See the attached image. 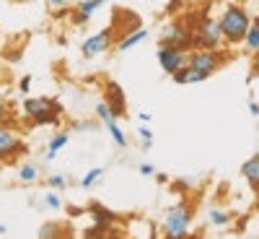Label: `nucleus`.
<instances>
[{
	"label": "nucleus",
	"mask_w": 259,
	"mask_h": 239,
	"mask_svg": "<svg viewBox=\"0 0 259 239\" xmlns=\"http://www.w3.org/2000/svg\"><path fill=\"white\" fill-rule=\"evenodd\" d=\"M251 24V16L246 13V8L241 6H233L228 3L218 18V26H221V34H223V42H228V45H239V42L244 39L246 29Z\"/></svg>",
	"instance_id": "1"
},
{
	"label": "nucleus",
	"mask_w": 259,
	"mask_h": 239,
	"mask_svg": "<svg viewBox=\"0 0 259 239\" xmlns=\"http://www.w3.org/2000/svg\"><path fill=\"white\" fill-rule=\"evenodd\" d=\"M207 13H210V8L205 6L200 11L197 24L192 29V50H221V45H223L218 18H210Z\"/></svg>",
	"instance_id": "2"
},
{
	"label": "nucleus",
	"mask_w": 259,
	"mask_h": 239,
	"mask_svg": "<svg viewBox=\"0 0 259 239\" xmlns=\"http://www.w3.org/2000/svg\"><path fill=\"white\" fill-rule=\"evenodd\" d=\"M226 60L228 55H223L221 50H189L187 52V65L200 71L202 76H212L218 68H223Z\"/></svg>",
	"instance_id": "3"
},
{
	"label": "nucleus",
	"mask_w": 259,
	"mask_h": 239,
	"mask_svg": "<svg viewBox=\"0 0 259 239\" xmlns=\"http://www.w3.org/2000/svg\"><path fill=\"white\" fill-rule=\"evenodd\" d=\"M192 224V208L189 206H177V208H171L166 213V219H163V236L168 239H184L189 236L187 229Z\"/></svg>",
	"instance_id": "4"
},
{
	"label": "nucleus",
	"mask_w": 259,
	"mask_h": 239,
	"mask_svg": "<svg viewBox=\"0 0 259 239\" xmlns=\"http://www.w3.org/2000/svg\"><path fill=\"white\" fill-rule=\"evenodd\" d=\"M161 45H166V47H177L179 52H189V50H192V31L182 24V21L166 24L163 31H161Z\"/></svg>",
	"instance_id": "5"
},
{
	"label": "nucleus",
	"mask_w": 259,
	"mask_h": 239,
	"mask_svg": "<svg viewBox=\"0 0 259 239\" xmlns=\"http://www.w3.org/2000/svg\"><path fill=\"white\" fill-rule=\"evenodd\" d=\"M89 213H91V219H94V226L85 231V236H101V231H109V226L117 221V213L109 211V208H104L101 203H91L89 206Z\"/></svg>",
	"instance_id": "6"
},
{
	"label": "nucleus",
	"mask_w": 259,
	"mask_h": 239,
	"mask_svg": "<svg viewBox=\"0 0 259 239\" xmlns=\"http://www.w3.org/2000/svg\"><path fill=\"white\" fill-rule=\"evenodd\" d=\"M24 151H26L24 141H21L13 130H8L6 122H0V161L13 159L16 154H24Z\"/></svg>",
	"instance_id": "7"
},
{
	"label": "nucleus",
	"mask_w": 259,
	"mask_h": 239,
	"mask_svg": "<svg viewBox=\"0 0 259 239\" xmlns=\"http://www.w3.org/2000/svg\"><path fill=\"white\" fill-rule=\"evenodd\" d=\"M112 26H106V29H101V31H96L94 37H89L83 42V47H80V52H83V57H96V55H101V52H106L112 47Z\"/></svg>",
	"instance_id": "8"
},
{
	"label": "nucleus",
	"mask_w": 259,
	"mask_h": 239,
	"mask_svg": "<svg viewBox=\"0 0 259 239\" xmlns=\"http://www.w3.org/2000/svg\"><path fill=\"white\" fill-rule=\"evenodd\" d=\"M156 57H158V62H161V68L171 76V73H177L182 65L187 62V52H179L177 47H166V45H161L158 47V52H156Z\"/></svg>",
	"instance_id": "9"
},
{
	"label": "nucleus",
	"mask_w": 259,
	"mask_h": 239,
	"mask_svg": "<svg viewBox=\"0 0 259 239\" xmlns=\"http://www.w3.org/2000/svg\"><path fill=\"white\" fill-rule=\"evenodd\" d=\"M143 24H140V16L138 13H133V11H114V16H112V31H117V34H130V31H135V29H140Z\"/></svg>",
	"instance_id": "10"
},
{
	"label": "nucleus",
	"mask_w": 259,
	"mask_h": 239,
	"mask_svg": "<svg viewBox=\"0 0 259 239\" xmlns=\"http://www.w3.org/2000/svg\"><path fill=\"white\" fill-rule=\"evenodd\" d=\"M104 104L112 110V115H114V117H122V115L127 112L124 91H122V86H119V83H114V81L106 83V101H104Z\"/></svg>",
	"instance_id": "11"
},
{
	"label": "nucleus",
	"mask_w": 259,
	"mask_h": 239,
	"mask_svg": "<svg viewBox=\"0 0 259 239\" xmlns=\"http://www.w3.org/2000/svg\"><path fill=\"white\" fill-rule=\"evenodd\" d=\"M104 6V0H80V3L75 6V13H73V21L78 26H83V24H89L91 21V16L99 11Z\"/></svg>",
	"instance_id": "12"
},
{
	"label": "nucleus",
	"mask_w": 259,
	"mask_h": 239,
	"mask_svg": "<svg viewBox=\"0 0 259 239\" xmlns=\"http://www.w3.org/2000/svg\"><path fill=\"white\" fill-rule=\"evenodd\" d=\"M47 110H52V101L47 96H31V99L24 101V115L31 117V120L36 115H41V112H47Z\"/></svg>",
	"instance_id": "13"
},
{
	"label": "nucleus",
	"mask_w": 259,
	"mask_h": 239,
	"mask_svg": "<svg viewBox=\"0 0 259 239\" xmlns=\"http://www.w3.org/2000/svg\"><path fill=\"white\" fill-rule=\"evenodd\" d=\"M148 37V31L140 26V29H135V31H130V34H124V37H119V42H117V52H127V50H133V47H138L140 42Z\"/></svg>",
	"instance_id": "14"
},
{
	"label": "nucleus",
	"mask_w": 259,
	"mask_h": 239,
	"mask_svg": "<svg viewBox=\"0 0 259 239\" xmlns=\"http://www.w3.org/2000/svg\"><path fill=\"white\" fill-rule=\"evenodd\" d=\"M241 175L246 177V182H249V187H251V190H256V187H259V156H256V154H254L251 159H246V161H244Z\"/></svg>",
	"instance_id": "15"
},
{
	"label": "nucleus",
	"mask_w": 259,
	"mask_h": 239,
	"mask_svg": "<svg viewBox=\"0 0 259 239\" xmlns=\"http://www.w3.org/2000/svg\"><path fill=\"white\" fill-rule=\"evenodd\" d=\"M171 78H174L177 83H200V81H205L207 76H202L200 71L189 68V65L184 62V65H182V68H179L177 73H171Z\"/></svg>",
	"instance_id": "16"
},
{
	"label": "nucleus",
	"mask_w": 259,
	"mask_h": 239,
	"mask_svg": "<svg viewBox=\"0 0 259 239\" xmlns=\"http://www.w3.org/2000/svg\"><path fill=\"white\" fill-rule=\"evenodd\" d=\"M68 141H70V135H68V133H57V135L50 141V146H47V154H45V159H47V161H52V159L57 156V151H60L62 146H68Z\"/></svg>",
	"instance_id": "17"
},
{
	"label": "nucleus",
	"mask_w": 259,
	"mask_h": 239,
	"mask_svg": "<svg viewBox=\"0 0 259 239\" xmlns=\"http://www.w3.org/2000/svg\"><path fill=\"white\" fill-rule=\"evenodd\" d=\"M241 42H246V50L249 52H256L259 50V24H256V21H251V24H249V29H246V34H244Z\"/></svg>",
	"instance_id": "18"
},
{
	"label": "nucleus",
	"mask_w": 259,
	"mask_h": 239,
	"mask_svg": "<svg viewBox=\"0 0 259 239\" xmlns=\"http://www.w3.org/2000/svg\"><path fill=\"white\" fill-rule=\"evenodd\" d=\"M18 180H21V182H34V180H39V169H36V166H31V164L21 166V172H18Z\"/></svg>",
	"instance_id": "19"
},
{
	"label": "nucleus",
	"mask_w": 259,
	"mask_h": 239,
	"mask_svg": "<svg viewBox=\"0 0 259 239\" xmlns=\"http://www.w3.org/2000/svg\"><path fill=\"white\" fill-rule=\"evenodd\" d=\"M231 221V216L226 213V211H221V208H212L210 211V224H215V226H226Z\"/></svg>",
	"instance_id": "20"
},
{
	"label": "nucleus",
	"mask_w": 259,
	"mask_h": 239,
	"mask_svg": "<svg viewBox=\"0 0 259 239\" xmlns=\"http://www.w3.org/2000/svg\"><path fill=\"white\" fill-rule=\"evenodd\" d=\"M101 175H104V169H99V166H96V169H91V172H85V177L80 180V185H83L85 190H89V187H94V182H99V180H101Z\"/></svg>",
	"instance_id": "21"
},
{
	"label": "nucleus",
	"mask_w": 259,
	"mask_h": 239,
	"mask_svg": "<svg viewBox=\"0 0 259 239\" xmlns=\"http://www.w3.org/2000/svg\"><path fill=\"white\" fill-rule=\"evenodd\" d=\"M57 231H60V229H57L55 224H45V226L39 229V236H57Z\"/></svg>",
	"instance_id": "22"
},
{
	"label": "nucleus",
	"mask_w": 259,
	"mask_h": 239,
	"mask_svg": "<svg viewBox=\"0 0 259 239\" xmlns=\"http://www.w3.org/2000/svg\"><path fill=\"white\" fill-rule=\"evenodd\" d=\"M50 185L60 190V187H65V177H62V175H52V177H50Z\"/></svg>",
	"instance_id": "23"
},
{
	"label": "nucleus",
	"mask_w": 259,
	"mask_h": 239,
	"mask_svg": "<svg viewBox=\"0 0 259 239\" xmlns=\"http://www.w3.org/2000/svg\"><path fill=\"white\" fill-rule=\"evenodd\" d=\"M45 200H47L50 208H60V198H57L55 192H47V198H45Z\"/></svg>",
	"instance_id": "24"
},
{
	"label": "nucleus",
	"mask_w": 259,
	"mask_h": 239,
	"mask_svg": "<svg viewBox=\"0 0 259 239\" xmlns=\"http://www.w3.org/2000/svg\"><path fill=\"white\" fill-rule=\"evenodd\" d=\"M138 135H140L143 141H153V133H150V127H145V125L138 127Z\"/></svg>",
	"instance_id": "25"
},
{
	"label": "nucleus",
	"mask_w": 259,
	"mask_h": 239,
	"mask_svg": "<svg viewBox=\"0 0 259 239\" xmlns=\"http://www.w3.org/2000/svg\"><path fill=\"white\" fill-rule=\"evenodd\" d=\"M140 175H143V177H153V175H156V169L150 166V164H140Z\"/></svg>",
	"instance_id": "26"
},
{
	"label": "nucleus",
	"mask_w": 259,
	"mask_h": 239,
	"mask_svg": "<svg viewBox=\"0 0 259 239\" xmlns=\"http://www.w3.org/2000/svg\"><path fill=\"white\" fill-rule=\"evenodd\" d=\"M29 86H31V76H24V78H21V83H18V89L26 94V91H29Z\"/></svg>",
	"instance_id": "27"
},
{
	"label": "nucleus",
	"mask_w": 259,
	"mask_h": 239,
	"mask_svg": "<svg viewBox=\"0 0 259 239\" xmlns=\"http://www.w3.org/2000/svg\"><path fill=\"white\" fill-rule=\"evenodd\" d=\"M179 6H182V0H168L166 11H168V13H177V11H179Z\"/></svg>",
	"instance_id": "28"
},
{
	"label": "nucleus",
	"mask_w": 259,
	"mask_h": 239,
	"mask_svg": "<svg viewBox=\"0 0 259 239\" xmlns=\"http://www.w3.org/2000/svg\"><path fill=\"white\" fill-rule=\"evenodd\" d=\"M8 115H11V112H8V107L0 101V122H8Z\"/></svg>",
	"instance_id": "29"
},
{
	"label": "nucleus",
	"mask_w": 259,
	"mask_h": 239,
	"mask_svg": "<svg viewBox=\"0 0 259 239\" xmlns=\"http://www.w3.org/2000/svg\"><path fill=\"white\" fill-rule=\"evenodd\" d=\"M249 115L251 117H259V104L256 101H249Z\"/></svg>",
	"instance_id": "30"
},
{
	"label": "nucleus",
	"mask_w": 259,
	"mask_h": 239,
	"mask_svg": "<svg viewBox=\"0 0 259 239\" xmlns=\"http://www.w3.org/2000/svg\"><path fill=\"white\" fill-rule=\"evenodd\" d=\"M47 3H52V6H57V8H62V6H65V0H47Z\"/></svg>",
	"instance_id": "31"
},
{
	"label": "nucleus",
	"mask_w": 259,
	"mask_h": 239,
	"mask_svg": "<svg viewBox=\"0 0 259 239\" xmlns=\"http://www.w3.org/2000/svg\"><path fill=\"white\" fill-rule=\"evenodd\" d=\"M6 234V226H0V236H3Z\"/></svg>",
	"instance_id": "32"
},
{
	"label": "nucleus",
	"mask_w": 259,
	"mask_h": 239,
	"mask_svg": "<svg viewBox=\"0 0 259 239\" xmlns=\"http://www.w3.org/2000/svg\"><path fill=\"white\" fill-rule=\"evenodd\" d=\"M65 3H68V0H65Z\"/></svg>",
	"instance_id": "33"
}]
</instances>
